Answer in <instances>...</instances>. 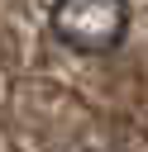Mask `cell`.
<instances>
[{
    "instance_id": "cell-1",
    "label": "cell",
    "mask_w": 148,
    "mask_h": 152,
    "mask_svg": "<svg viewBox=\"0 0 148 152\" xmlns=\"http://www.w3.org/2000/svg\"><path fill=\"white\" fill-rule=\"evenodd\" d=\"M48 28L72 52H115L129 33V0H53Z\"/></svg>"
}]
</instances>
